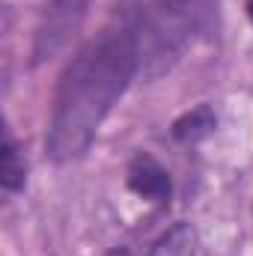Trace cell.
Returning <instances> with one entry per match:
<instances>
[{"label": "cell", "mask_w": 253, "mask_h": 256, "mask_svg": "<svg viewBox=\"0 0 253 256\" xmlns=\"http://www.w3.org/2000/svg\"><path fill=\"white\" fill-rule=\"evenodd\" d=\"M140 66V51L128 18L120 12L96 39H90L66 66L48 128V152L57 161H72L86 152L114 102L126 92Z\"/></svg>", "instance_id": "1"}, {"label": "cell", "mask_w": 253, "mask_h": 256, "mask_svg": "<svg viewBox=\"0 0 253 256\" xmlns=\"http://www.w3.org/2000/svg\"><path fill=\"white\" fill-rule=\"evenodd\" d=\"M214 0H134L122 9L137 39L140 66H149L152 74L167 68L206 24Z\"/></svg>", "instance_id": "2"}, {"label": "cell", "mask_w": 253, "mask_h": 256, "mask_svg": "<svg viewBox=\"0 0 253 256\" xmlns=\"http://www.w3.org/2000/svg\"><path fill=\"white\" fill-rule=\"evenodd\" d=\"M128 185H131L134 194H140V196H146L152 202L170 200V176L149 155H137L131 161V167H128Z\"/></svg>", "instance_id": "3"}, {"label": "cell", "mask_w": 253, "mask_h": 256, "mask_svg": "<svg viewBox=\"0 0 253 256\" xmlns=\"http://www.w3.org/2000/svg\"><path fill=\"white\" fill-rule=\"evenodd\" d=\"M146 256H200V236L190 224H176L149 248Z\"/></svg>", "instance_id": "4"}, {"label": "cell", "mask_w": 253, "mask_h": 256, "mask_svg": "<svg viewBox=\"0 0 253 256\" xmlns=\"http://www.w3.org/2000/svg\"><path fill=\"white\" fill-rule=\"evenodd\" d=\"M3 164H0V182L6 191H18L24 185V161L18 158V146L12 143V137H3Z\"/></svg>", "instance_id": "5"}, {"label": "cell", "mask_w": 253, "mask_h": 256, "mask_svg": "<svg viewBox=\"0 0 253 256\" xmlns=\"http://www.w3.org/2000/svg\"><path fill=\"white\" fill-rule=\"evenodd\" d=\"M214 128V116L208 108H196L194 114H188L182 122H176V137L179 140H196L202 134H208Z\"/></svg>", "instance_id": "6"}, {"label": "cell", "mask_w": 253, "mask_h": 256, "mask_svg": "<svg viewBox=\"0 0 253 256\" xmlns=\"http://www.w3.org/2000/svg\"><path fill=\"white\" fill-rule=\"evenodd\" d=\"M248 15H250V21H253V0H248Z\"/></svg>", "instance_id": "7"}]
</instances>
